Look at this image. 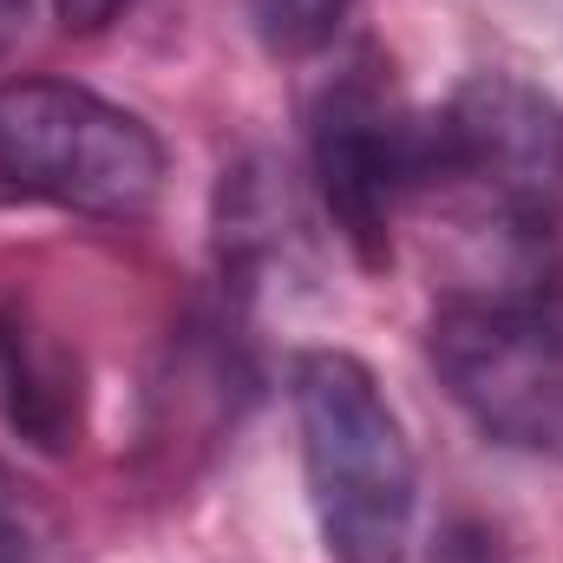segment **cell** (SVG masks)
Segmentation results:
<instances>
[{
  "instance_id": "cell-4",
  "label": "cell",
  "mask_w": 563,
  "mask_h": 563,
  "mask_svg": "<svg viewBox=\"0 0 563 563\" xmlns=\"http://www.w3.org/2000/svg\"><path fill=\"white\" fill-rule=\"evenodd\" d=\"M314 184L341 243L367 263H394V223L420 190V112H407L374 53L341 66L314 99Z\"/></svg>"
},
{
  "instance_id": "cell-2",
  "label": "cell",
  "mask_w": 563,
  "mask_h": 563,
  "mask_svg": "<svg viewBox=\"0 0 563 563\" xmlns=\"http://www.w3.org/2000/svg\"><path fill=\"white\" fill-rule=\"evenodd\" d=\"M164 144L139 112L73 79L0 86V184L53 210L132 223L164 197Z\"/></svg>"
},
{
  "instance_id": "cell-1",
  "label": "cell",
  "mask_w": 563,
  "mask_h": 563,
  "mask_svg": "<svg viewBox=\"0 0 563 563\" xmlns=\"http://www.w3.org/2000/svg\"><path fill=\"white\" fill-rule=\"evenodd\" d=\"M308 505L334 563H400L413 544L420 472L407 426L367 361L308 347L288 374Z\"/></svg>"
},
{
  "instance_id": "cell-5",
  "label": "cell",
  "mask_w": 563,
  "mask_h": 563,
  "mask_svg": "<svg viewBox=\"0 0 563 563\" xmlns=\"http://www.w3.org/2000/svg\"><path fill=\"white\" fill-rule=\"evenodd\" d=\"M0 407L7 426L40 452H66L79 439V361L26 301H0Z\"/></svg>"
},
{
  "instance_id": "cell-8",
  "label": "cell",
  "mask_w": 563,
  "mask_h": 563,
  "mask_svg": "<svg viewBox=\"0 0 563 563\" xmlns=\"http://www.w3.org/2000/svg\"><path fill=\"white\" fill-rule=\"evenodd\" d=\"M125 7H132V0H53V13H59L73 33H99V26H112Z\"/></svg>"
},
{
  "instance_id": "cell-9",
  "label": "cell",
  "mask_w": 563,
  "mask_h": 563,
  "mask_svg": "<svg viewBox=\"0 0 563 563\" xmlns=\"http://www.w3.org/2000/svg\"><path fill=\"white\" fill-rule=\"evenodd\" d=\"M0 563H26V525L7 511V498H0Z\"/></svg>"
},
{
  "instance_id": "cell-10",
  "label": "cell",
  "mask_w": 563,
  "mask_h": 563,
  "mask_svg": "<svg viewBox=\"0 0 563 563\" xmlns=\"http://www.w3.org/2000/svg\"><path fill=\"white\" fill-rule=\"evenodd\" d=\"M26 7H33V0H0V53L20 40V26H26Z\"/></svg>"
},
{
  "instance_id": "cell-3",
  "label": "cell",
  "mask_w": 563,
  "mask_h": 563,
  "mask_svg": "<svg viewBox=\"0 0 563 563\" xmlns=\"http://www.w3.org/2000/svg\"><path fill=\"white\" fill-rule=\"evenodd\" d=\"M432 367L485 439L563 459V301L558 295H445Z\"/></svg>"
},
{
  "instance_id": "cell-7",
  "label": "cell",
  "mask_w": 563,
  "mask_h": 563,
  "mask_svg": "<svg viewBox=\"0 0 563 563\" xmlns=\"http://www.w3.org/2000/svg\"><path fill=\"white\" fill-rule=\"evenodd\" d=\"M250 7H256V26L276 53H314L341 33L354 0H250Z\"/></svg>"
},
{
  "instance_id": "cell-6",
  "label": "cell",
  "mask_w": 563,
  "mask_h": 563,
  "mask_svg": "<svg viewBox=\"0 0 563 563\" xmlns=\"http://www.w3.org/2000/svg\"><path fill=\"white\" fill-rule=\"evenodd\" d=\"M295 197H288V170H276L269 157H250L236 170H223V190H217V256H223V276L236 288H256L276 269H288L295 256Z\"/></svg>"
}]
</instances>
